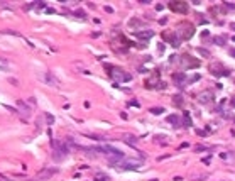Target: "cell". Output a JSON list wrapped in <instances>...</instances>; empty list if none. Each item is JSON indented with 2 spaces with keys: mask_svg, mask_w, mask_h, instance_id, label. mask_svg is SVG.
<instances>
[{
  "mask_svg": "<svg viewBox=\"0 0 235 181\" xmlns=\"http://www.w3.org/2000/svg\"><path fill=\"white\" fill-rule=\"evenodd\" d=\"M51 147H53V159L54 161H61L63 158H66L71 152V147L66 144L64 141H58V139H51Z\"/></svg>",
  "mask_w": 235,
  "mask_h": 181,
  "instance_id": "6da1fadb",
  "label": "cell"
},
{
  "mask_svg": "<svg viewBox=\"0 0 235 181\" xmlns=\"http://www.w3.org/2000/svg\"><path fill=\"white\" fill-rule=\"evenodd\" d=\"M176 34H178V37L183 39V41L191 39L193 34H195V25H193L191 22H188V20H183V22H179V24L176 25Z\"/></svg>",
  "mask_w": 235,
  "mask_h": 181,
  "instance_id": "7a4b0ae2",
  "label": "cell"
},
{
  "mask_svg": "<svg viewBox=\"0 0 235 181\" xmlns=\"http://www.w3.org/2000/svg\"><path fill=\"white\" fill-rule=\"evenodd\" d=\"M105 70H108V74L117 81V83H124V81H129L130 80V74L129 73H125L124 70H119V68H115V66H105Z\"/></svg>",
  "mask_w": 235,
  "mask_h": 181,
  "instance_id": "3957f363",
  "label": "cell"
},
{
  "mask_svg": "<svg viewBox=\"0 0 235 181\" xmlns=\"http://www.w3.org/2000/svg\"><path fill=\"white\" fill-rule=\"evenodd\" d=\"M56 173H58V168H46V169L37 173L36 180H31V181H46L49 178H53V174H56Z\"/></svg>",
  "mask_w": 235,
  "mask_h": 181,
  "instance_id": "277c9868",
  "label": "cell"
},
{
  "mask_svg": "<svg viewBox=\"0 0 235 181\" xmlns=\"http://www.w3.org/2000/svg\"><path fill=\"white\" fill-rule=\"evenodd\" d=\"M181 66L186 70H189V68H198L200 66V61L198 59H195V58H191V56H188V54H183L181 56Z\"/></svg>",
  "mask_w": 235,
  "mask_h": 181,
  "instance_id": "5b68a950",
  "label": "cell"
},
{
  "mask_svg": "<svg viewBox=\"0 0 235 181\" xmlns=\"http://www.w3.org/2000/svg\"><path fill=\"white\" fill-rule=\"evenodd\" d=\"M210 71L213 73L215 76H227V74H230V70H227L223 64H220V63H215V64H212L210 66Z\"/></svg>",
  "mask_w": 235,
  "mask_h": 181,
  "instance_id": "8992f818",
  "label": "cell"
},
{
  "mask_svg": "<svg viewBox=\"0 0 235 181\" xmlns=\"http://www.w3.org/2000/svg\"><path fill=\"white\" fill-rule=\"evenodd\" d=\"M169 9H171L173 12L186 14V12H188V2H169Z\"/></svg>",
  "mask_w": 235,
  "mask_h": 181,
  "instance_id": "52a82bcc",
  "label": "cell"
},
{
  "mask_svg": "<svg viewBox=\"0 0 235 181\" xmlns=\"http://www.w3.org/2000/svg\"><path fill=\"white\" fill-rule=\"evenodd\" d=\"M39 78H41L46 85H51V86H59V81L56 80L51 73H41V74H39Z\"/></svg>",
  "mask_w": 235,
  "mask_h": 181,
  "instance_id": "ba28073f",
  "label": "cell"
},
{
  "mask_svg": "<svg viewBox=\"0 0 235 181\" xmlns=\"http://www.w3.org/2000/svg\"><path fill=\"white\" fill-rule=\"evenodd\" d=\"M164 39H166V42H169L171 46H174V48H178L181 42V39L178 37V34L176 32H164Z\"/></svg>",
  "mask_w": 235,
  "mask_h": 181,
  "instance_id": "9c48e42d",
  "label": "cell"
},
{
  "mask_svg": "<svg viewBox=\"0 0 235 181\" xmlns=\"http://www.w3.org/2000/svg\"><path fill=\"white\" fill-rule=\"evenodd\" d=\"M198 100L201 102V103H210V102L213 100V91H212V90L201 91V93H200V97H198Z\"/></svg>",
  "mask_w": 235,
  "mask_h": 181,
  "instance_id": "30bf717a",
  "label": "cell"
},
{
  "mask_svg": "<svg viewBox=\"0 0 235 181\" xmlns=\"http://www.w3.org/2000/svg\"><path fill=\"white\" fill-rule=\"evenodd\" d=\"M173 81H174V85L183 86V85L188 81V78H186V74H184V73H174V74H173Z\"/></svg>",
  "mask_w": 235,
  "mask_h": 181,
  "instance_id": "8fae6325",
  "label": "cell"
},
{
  "mask_svg": "<svg viewBox=\"0 0 235 181\" xmlns=\"http://www.w3.org/2000/svg\"><path fill=\"white\" fill-rule=\"evenodd\" d=\"M17 107L20 109V112L25 115V119H29V117H31V109H29V105H27L24 100H19V102H17Z\"/></svg>",
  "mask_w": 235,
  "mask_h": 181,
  "instance_id": "7c38bea8",
  "label": "cell"
},
{
  "mask_svg": "<svg viewBox=\"0 0 235 181\" xmlns=\"http://www.w3.org/2000/svg\"><path fill=\"white\" fill-rule=\"evenodd\" d=\"M167 122L174 129H178V127H181V117L179 115H167Z\"/></svg>",
  "mask_w": 235,
  "mask_h": 181,
  "instance_id": "4fadbf2b",
  "label": "cell"
},
{
  "mask_svg": "<svg viewBox=\"0 0 235 181\" xmlns=\"http://www.w3.org/2000/svg\"><path fill=\"white\" fill-rule=\"evenodd\" d=\"M134 36L139 37V39H151V37L154 36V32L152 31H135Z\"/></svg>",
  "mask_w": 235,
  "mask_h": 181,
  "instance_id": "5bb4252c",
  "label": "cell"
},
{
  "mask_svg": "<svg viewBox=\"0 0 235 181\" xmlns=\"http://www.w3.org/2000/svg\"><path fill=\"white\" fill-rule=\"evenodd\" d=\"M122 141H124L125 144H129V145H132V147H134V145L137 144V141H139V139H137L135 135H130V134H125V135L122 137Z\"/></svg>",
  "mask_w": 235,
  "mask_h": 181,
  "instance_id": "9a60e30c",
  "label": "cell"
},
{
  "mask_svg": "<svg viewBox=\"0 0 235 181\" xmlns=\"http://www.w3.org/2000/svg\"><path fill=\"white\" fill-rule=\"evenodd\" d=\"M213 42L218 44V46H223V44L227 42V36H215L213 37Z\"/></svg>",
  "mask_w": 235,
  "mask_h": 181,
  "instance_id": "2e32d148",
  "label": "cell"
},
{
  "mask_svg": "<svg viewBox=\"0 0 235 181\" xmlns=\"http://www.w3.org/2000/svg\"><path fill=\"white\" fill-rule=\"evenodd\" d=\"M173 105H176V107H181V105H183V97H181V95H174V97H173Z\"/></svg>",
  "mask_w": 235,
  "mask_h": 181,
  "instance_id": "e0dca14e",
  "label": "cell"
},
{
  "mask_svg": "<svg viewBox=\"0 0 235 181\" xmlns=\"http://www.w3.org/2000/svg\"><path fill=\"white\" fill-rule=\"evenodd\" d=\"M129 25H130V27H135V29H139V27L142 25V22H141L139 19H130V22H129Z\"/></svg>",
  "mask_w": 235,
  "mask_h": 181,
  "instance_id": "ac0fdd59",
  "label": "cell"
},
{
  "mask_svg": "<svg viewBox=\"0 0 235 181\" xmlns=\"http://www.w3.org/2000/svg\"><path fill=\"white\" fill-rule=\"evenodd\" d=\"M151 113H152V115H161V113H164V109L163 107H152V109H151Z\"/></svg>",
  "mask_w": 235,
  "mask_h": 181,
  "instance_id": "d6986e66",
  "label": "cell"
},
{
  "mask_svg": "<svg viewBox=\"0 0 235 181\" xmlns=\"http://www.w3.org/2000/svg\"><path fill=\"white\" fill-rule=\"evenodd\" d=\"M184 125L186 127H191L193 124H191V117L188 115V112H184Z\"/></svg>",
  "mask_w": 235,
  "mask_h": 181,
  "instance_id": "ffe728a7",
  "label": "cell"
},
{
  "mask_svg": "<svg viewBox=\"0 0 235 181\" xmlns=\"http://www.w3.org/2000/svg\"><path fill=\"white\" fill-rule=\"evenodd\" d=\"M44 117H46V120H48V125H53V124H54V117H53L51 113H44Z\"/></svg>",
  "mask_w": 235,
  "mask_h": 181,
  "instance_id": "44dd1931",
  "label": "cell"
},
{
  "mask_svg": "<svg viewBox=\"0 0 235 181\" xmlns=\"http://www.w3.org/2000/svg\"><path fill=\"white\" fill-rule=\"evenodd\" d=\"M74 15H76V17H80V19H86V14H85V10H80V9L74 12Z\"/></svg>",
  "mask_w": 235,
  "mask_h": 181,
  "instance_id": "7402d4cb",
  "label": "cell"
},
{
  "mask_svg": "<svg viewBox=\"0 0 235 181\" xmlns=\"http://www.w3.org/2000/svg\"><path fill=\"white\" fill-rule=\"evenodd\" d=\"M198 53H200L201 56H205V58H208V56H210V53H208L205 48H198Z\"/></svg>",
  "mask_w": 235,
  "mask_h": 181,
  "instance_id": "603a6c76",
  "label": "cell"
},
{
  "mask_svg": "<svg viewBox=\"0 0 235 181\" xmlns=\"http://www.w3.org/2000/svg\"><path fill=\"white\" fill-rule=\"evenodd\" d=\"M200 78H201L200 74H193V76H189V78H188V83H193V81H198Z\"/></svg>",
  "mask_w": 235,
  "mask_h": 181,
  "instance_id": "cb8c5ba5",
  "label": "cell"
},
{
  "mask_svg": "<svg viewBox=\"0 0 235 181\" xmlns=\"http://www.w3.org/2000/svg\"><path fill=\"white\" fill-rule=\"evenodd\" d=\"M156 88H159V90H164V88H166V83H164V81H159V85H157Z\"/></svg>",
  "mask_w": 235,
  "mask_h": 181,
  "instance_id": "d4e9b609",
  "label": "cell"
},
{
  "mask_svg": "<svg viewBox=\"0 0 235 181\" xmlns=\"http://www.w3.org/2000/svg\"><path fill=\"white\" fill-rule=\"evenodd\" d=\"M96 181H107V176H103V174H98V176H96Z\"/></svg>",
  "mask_w": 235,
  "mask_h": 181,
  "instance_id": "484cf974",
  "label": "cell"
},
{
  "mask_svg": "<svg viewBox=\"0 0 235 181\" xmlns=\"http://www.w3.org/2000/svg\"><path fill=\"white\" fill-rule=\"evenodd\" d=\"M225 9H235V3H228V2H225Z\"/></svg>",
  "mask_w": 235,
  "mask_h": 181,
  "instance_id": "4316f807",
  "label": "cell"
},
{
  "mask_svg": "<svg viewBox=\"0 0 235 181\" xmlns=\"http://www.w3.org/2000/svg\"><path fill=\"white\" fill-rule=\"evenodd\" d=\"M0 181H10V180H9V178H5V176H3V174L0 173Z\"/></svg>",
  "mask_w": 235,
  "mask_h": 181,
  "instance_id": "83f0119b",
  "label": "cell"
},
{
  "mask_svg": "<svg viewBox=\"0 0 235 181\" xmlns=\"http://www.w3.org/2000/svg\"><path fill=\"white\" fill-rule=\"evenodd\" d=\"M10 83H12V85H19V83H17V80H15V78H10Z\"/></svg>",
  "mask_w": 235,
  "mask_h": 181,
  "instance_id": "f1b7e54d",
  "label": "cell"
},
{
  "mask_svg": "<svg viewBox=\"0 0 235 181\" xmlns=\"http://www.w3.org/2000/svg\"><path fill=\"white\" fill-rule=\"evenodd\" d=\"M105 10H107L108 14H112V12H113V9H112V7H105Z\"/></svg>",
  "mask_w": 235,
  "mask_h": 181,
  "instance_id": "f546056e",
  "label": "cell"
},
{
  "mask_svg": "<svg viewBox=\"0 0 235 181\" xmlns=\"http://www.w3.org/2000/svg\"><path fill=\"white\" fill-rule=\"evenodd\" d=\"M230 105H232V107H234V109H235V97H234V98H232V100H230Z\"/></svg>",
  "mask_w": 235,
  "mask_h": 181,
  "instance_id": "4dcf8cb0",
  "label": "cell"
},
{
  "mask_svg": "<svg viewBox=\"0 0 235 181\" xmlns=\"http://www.w3.org/2000/svg\"><path fill=\"white\" fill-rule=\"evenodd\" d=\"M230 29H232V31H235V22H232V24H230Z\"/></svg>",
  "mask_w": 235,
  "mask_h": 181,
  "instance_id": "1f68e13d",
  "label": "cell"
},
{
  "mask_svg": "<svg viewBox=\"0 0 235 181\" xmlns=\"http://www.w3.org/2000/svg\"><path fill=\"white\" fill-rule=\"evenodd\" d=\"M230 54H232V56L235 58V49H230Z\"/></svg>",
  "mask_w": 235,
  "mask_h": 181,
  "instance_id": "d6a6232c",
  "label": "cell"
},
{
  "mask_svg": "<svg viewBox=\"0 0 235 181\" xmlns=\"http://www.w3.org/2000/svg\"><path fill=\"white\" fill-rule=\"evenodd\" d=\"M232 41H234V42H235V36H234V37H232Z\"/></svg>",
  "mask_w": 235,
  "mask_h": 181,
  "instance_id": "836d02e7",
  "label": "cell"
}]
</instances>
